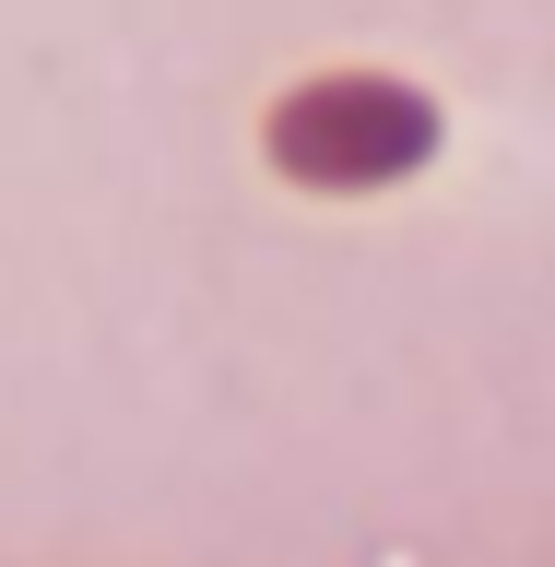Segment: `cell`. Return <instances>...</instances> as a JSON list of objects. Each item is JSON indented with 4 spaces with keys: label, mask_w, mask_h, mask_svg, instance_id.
Returning a JSON list of instances; mask_svg holds the SVG:
<instances>
[{
    "label": "cell",
    "mask_w": 555,
    "mask_h": 567,
    "mask_svg": "<svg viewBox=\"0 0 555 567\" xmlns=\"http://www.w3.org/2000/svg\"><path fill=\"white\" fill-rule=\"evenodd\" d=\"M273 142H284V166L354 189V177H390V166L425 154V106L402 83H319V95H296V118Z\"/></svg>",
    "instance_id": "6da1fadb"
}]
</instances>
